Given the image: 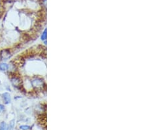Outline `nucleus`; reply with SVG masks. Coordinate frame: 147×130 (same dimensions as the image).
<instances>
[{
    "label": "nucleus",
    "mask_w": 147,
    "mask_h": 130,
    "mask_svg": "<svg viewBox=\"0 0 147 130\" xmlns=\"http://www.w3.org/2000/svg\"><path fill=\"white\" fill-rule=\"evenodd\" d=\"M0 70L1 72H8L9 70V64L7 63L6 62H3L1 61L0 63Z\"/></svg>",
    "instance_id": "39448f33"
},
{
    "label": "nucleus",
    "mask_w": 147,
    "mask_h": 130,
    "mask_svg": "<svg viewBox=\"0 0 147 130\" xmlns=\"http://www.w3.org/2000/svg\"><path fill=\"white\" fill-rule=\"evenodd\" d=\"M3 12H4V7L3 5V4L0 3V18H1V16L3 15Z\"/></svg>",
    "instance_id": "1a4fd4ad"
},
{
    "label": "nucleus",
    "mask_w": 147,
    "mask_h": 130,
    "mask_svg": "<svg viewBox=\"0 0 147 130\" xmlns=\"http://www.w3.org/2000/svg\"><path fill=\"white\" fill-rule=\"evenodd\" d=\"M15 120H13L12 121H11L10 124H9V125H8V127H9V130H12L13 129L14 127V124H15Z\"/></svg>",
    "instance_id": "9d476101"
},
{
    "label": "nucleus",
    "mask_w": 147,
    "mask_h": 130,
    "mask_svg": "<svg viewBox=\"0 0 147 130\" xmlns=\"http://www.w3.org/2000/svg\"><path fill=\"white\" fill-rule=\"evenodd\" d=\"M12 56V51L10 49H3L0 50V61L5 62L10 59Z\"/></svg>",
    "instance_id": "7ed1b4c3"
},
{
    "label": "nucleus",
    "mask_w": 147,
    "mask_h": 130,
    "mask_svg": "<svg viewBox=\"0 0 147 130\" xmlns=\"http://www.w3.org/2000/svg\"><path fill=\"white\" fill-rule=\"evenodd\" d=\"M11 83L13 87L16 89L23 88V80L16 73H10Z\"/></svg>",
    "instance_id": "f257e3e1"
},
{
    "label": "nucleus",
    "mask_w": 147,
    "mask_h": 130,
    "mask_svg": "<svg viewBox=\"0 0 147 130\" xmlns=\"http://www.w3.org/2000/svg\"><path fill=\"white\" fill-rule=\"evenodd\" d=\"M15 0H3L4 2H7V3H12V2H14Z\"/></svg>",
    "instance_id": "f8f14e48"
},
{
    "label": "nucleus",
    "mask_w": 147,
    "mask_h": 130,
    "mask_svg": "<svg viewBox=\"0 0 147 130\" xmlns=\"http://www.w3.org/2000/svg\"><path fill=\"white\" fill-rule=\"evenodd\" d=\"M19 129L20 130H30L31 127L28 126V125H21V126L19 127Z\"/></svg>",
    "instance_id": "0eeeda50"
},
{
    "label": "nucleus",
    "mask_w": 147,
    "mask_h": 130,
    "mask_svg": "<svg viewBox=\"0 0 147 130\" xmlns=\"http://www.w3.org/2000/svg\"><path fill=\"white\" fill-rule=\"evenodd\" d=\"M0 130H9L8 124L5 122L0 123Z\"/></svg>",
    "instance_id": "423d86ee"
},
{
    "label": "nucleus",
    "mask_w": 147,
    "mask_h": 130,
    "mask_svg": "<svg viewBox=\"0 0 147 130\" xmlns=\"http://www.w3.org/2000/svg\"><path fill=\"white\" fill-rule=\"evenodd\" d=\"M41 39L42 41H45L47 40V29H45L42 32V34H41Z\"/></svg>",
    "instance_id": "6e6552de"
},
{
    "label": "nucleus",
    "mask_w": 147,
    "mask_h": 130,
    "mask_svg": "<svg viewBox=\"0 0 147 130\" xmlns=\"http://www.w3.org/2000/svg\"><path fill=\"white\" fill-rule=\"evenodd\" d=\"M30 82L32 87L35 90L42 89V88H44L45 86L44 80L39 76H35L32 78L30 80Z\"/></svg>",
    "instance_id": "f03ea898"
},
{
    "label": "nucleus",
    "mask_w": 147,
    "mask_h": 130,
    "mask_svg": "<svg viewBox=\"0 0 147 130\" xmlns=\"http://www.w3.org/2000/svg\"><path fill=\"white\" fill-rule=\"evenodd\" d=\"M5 110V106L4 104L0 103V113H3Z\"/></svg>",
    "instance_id": "9b49d317"
},
{
    "label": "nucleus",
    "mask_w": 147,
    "mask_h": 130,
    "mask_svg": "<svg viewBox=\"0 0 147 130\" xmlns=\"http://www.w3.org/2000/svg\"><path fill=\"white\" fill-rule=\"evenodd\" d=\"M1 98L5 105H9L11 102V95L7 91L3 92L1 94Z\"/></svg>",
    "instance_id": "20e7f679"
},
{
    "label": "nucleus",
    "mask_w": 147,
    "mask_h": 130,
    "mask_svg": "<svg viewBox=\"0 0 147 130\" xmlns=\"http://www.w3.org/2000/svg\"></svg>",
    "instance_id": "ddd939ff"
}]
</instances>
